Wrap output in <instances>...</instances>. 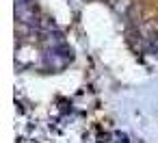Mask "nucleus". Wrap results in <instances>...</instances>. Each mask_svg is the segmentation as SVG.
<instances>
[{
	"instance_id": "nucleus-1",
	"label": "nucleus",
	"mask_w": 158,
	"mask_h": 143,
	"mask_svg": "<svg viewBox=\"0 0 158 143\" xmlns=\"http://www.w3.org/2000/svg\"><path fill=\"white\" fill-rule=\"evenodd\" d=\"M115 143H130L128 141V134H123V132H117V141Z\"/></svg>"
},
{
	"instance_id": "nucleus-2",
	"label": "nucleus",
	"mask_w": 158,
	"mask_h": 143,
	"mask_svg": "<svg viewBox=\"0 0 158 143\" xmlns=\"http://www.w3.org/2000/svg\"><path fill=\"white\" fill-rule=\"evenodd\" d=\"M28 2H31V0H15L18 7H24V5H28Z\"/></svg>"
}]
</instances>
